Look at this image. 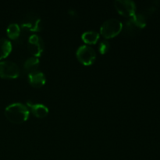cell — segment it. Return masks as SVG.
<instances>
[{"instance_id": "cell-9", "label": "cell", "mask_w": 160, "mask_h": 160, "mask_svg": "<svg viewBox=\"0 0 160 160\" xmlns=\"http://www.w3.org/2000/svg\"><path fill=\"white\" fill-rule=\"evenodd\" d=\"M28 108H29L31 112H32L34 117L38 118H44L48 114V109L45 105L40 104V103H34L28 102Z\"/></svg>"}, {"instance_id": "cell-3", "label": "cell", "mask_w": 160, "mask_h": 160, "mask_svg": "<svg viewBox=\"0 0 160 160\" xmlns=\"http://www.w3.org/2000/svg\"><path fill=\"white\" fill-rule=\"evenodd\" d=\"M21 27L23 29L31 32L39 31L42 29L40 17L35 12H28L22 19Z\"/></svg>"}, {"instance_id": "cell-4", "label": "cell", "mask_w": 160, "mask_h": 160, "mask_svg": "<svg viewBox=\"0 0 160 160\" xmlns=\"http://www.w3.org/2000/svg\"><path fill=\"white\" fill-rule=\"evenodd\" d=\"M76 56L78 60L85 66L92 65L96 59V53L95 50L87 45L80 46L77 50Z\"/></svg>"}, {"instance_id": "cell-14", "label": "cell", "mask_w": 160, "mask_h": 160, "mask_svg": "<svg viewBox=\"0 0 160 160\" xmlns=\"http://www.w3.org/2000/svg\"><path fill=\"white\" fill-rule=\"evenodd\" d=\"M6 33H7V35L9 38L16 40V39L18 38L20 34V26L15 23H10L6 29Z\"/></svg>"}, {"instance_id": "cell-12", "label": "cell", "mask_w": 160, "mask_h": 160, "mask_svg": "<svg viewBox=\"0 0 160 160\" xmlns=\"http://www.w3.org/2000/svg\"><path fill=\"white\" fill-rule=\"evenodd\" d=\"M99 34L95 31H88L84 32L81 35L83 42L86 44H95L99 39Z\"/></svg>"}, {"instance_id": "cell-16", "label": "cell", "mask_w": 160, "mask_h": 160, "mask_svg": "<svg viewBox=\"0 0 160 160\" xmlns=\"http://www.w3.org/2000/svg\"><path fill=\"white\" fill-rule=\"evenodd\" d=\"M109 47H110L109 42L108 41L104 40L100 42L99 45H98V51H99V52L101 54H105L109 49Z\"/></svg>"}, {"instance_id": "cell-15", "label": "cell", "mask_w": 160, "mask_h": 160, "mask_svg": "<svg viewBox=\"0 0 160 160\" xmlns=\"http://www.w3.org/2000/svg\"><path fill=\"white\" fill-rule=\"evenodd\" d=\"M138 31L139 29H138V28L131 23L130 19L129 20H128V21L126 22V23H125L124 25V32L126 33V34H129V35H133V34H136V32Z\"/></svg>"}, {"instance_id": "cell-13", "label": "cell", "mask_w": 160, "mask_h": 160, "mask_svg": "<svg viewBox=\"0 0 160 160\" xmlns=\"http://www.w3.org/2000/svg\"><path fill=\"white\" fill-rule=\"evenodd\" d=\"M130 20L139 30L142 29V28H144L146 26V19H145V16L143 14L135 13L133 17H131Z\"/></svg>"}, {"instance_id": "cell-1", "label": "cell", "mask_w": 160, "mask_h": 160, "mask_svg": "<svg viewBox=\"0 0 160 160\" xmlns=\"http://www.w3.org/2000/svg\"><path fill=\"white\" fill-rule=\"evenodd\" d=\"M30 110L25 105L15 102L9 105L5 109V116L8 120L15 124H20L28 120Z\"/></svg>"}, {"instance_id": "cell-6", "label": "cell", "mask_w": 160, "mask_h": 160, "mask_svg": "<svg viewBox=\"0 0 160 160\" xmlns=\"http://www.w3.org/2000/svg\"><path fill=\"white\" fill-rule=\"evenodd\" d=\"M28 48L34 57L38 58L42 54L45 48L43 39L38 34H31L28 38Z\"/></svg>"}, {"instance_id": "cell-5", "label": "cell", "mask_w": 160, "mask_h": 160, "mask_svg": "<svg viewBox=\"0 0 160 160\" xmlns=\"http://www.w3.org/2000/svg\"><path fill=\"white\" fill-rule=\"evenodd\" d=\"M20 75V68L18 65L12 61L0 62V77L7 79H14Z\"/></svg>"}, {"instance_id": "cell-7", "label": "cell", "mask_w": 160, "mask_h": 160, "mask_svg": "<svg viewBox=\"0 0 160 160\" xmlns=\"http://www.w3.org/2000/svg\"><path fill=\"white\" fill-rule=\"evenodd\" d=\"M114 6L117 12L122 16L131 17L135 14V3L131 0H116Z\"/></svg>"}, {"instance_id": "cell-8", "label": "cell", "mask_w": 160, "mask_h": 160, "mask_svg": "<svg viewBox=\"0 0 160 160\" xmlns=\"http://www.w3.org/2000/svg\"><path fill=\"white\" fill-rule=\"evenodd\" d=\"M28 81L31 86L38 88L42 87L45 84L46 78H45L44 73L36 70L32 73H28Z\"/></svg>"}, {"instance_id": "cell-10", "label": "cell", "mask_w": 160, "mask_h": 160, "mask_svg": "<svg viewBox=\"0 0 160 160\" xmlns=\"http://www.w3.org/2000/svg\"><path fill=\"white\" fill-rule=\"evenodd\" d=\"M12 44L6 38H0V59L7 57L12 52Z\"/></svg>"}, {"instance_id": "cell-11", "label": "cell", "mask_w": 160, "mask_h": 160, "mask_svg": "<svg viewBox=\"0 0 160 160\" xmlns=\"http://www.w3.org/2000/svg\"><path fill=\"white\" fill-rule=\"evenodd\" d=\"M39 63H40V61H39L38 58L34 57V56L28 58L23 64L25 71L28 72V73L36 71L38 68Z\"/></svg>"}, {"instance_id": "cell-2", "label": "cell", "mask_w": 160, "mask_h": 160, "mask_svg": "<svg viewBox=\"0 0 160 160\" xmlns=\"http://www.w3.org/2000/svg\"><path fill=\"white\" fill-rule=\"evenodd\" d=\"M123 29V23L117 19L106 20L100 28V33L106 38H112L120 34Z\"/></svg>"}]
</instances>
